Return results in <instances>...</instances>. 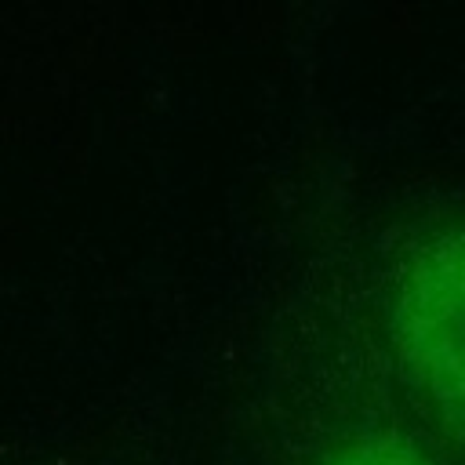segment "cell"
<instances>
[{
	"mask_svg": "<svg viewBox=\"0 0 465 465\" xmlns=\"http://www.w3.org/2000/svg\"><path fill=\"white\" fill-rule=\"evenodd\" d=\"M389 331L407 381L465 432V229L414 251L392 291Z\"/></svg>",
	"mask_w": 465,
	"mask_h": 465,
	"instance_id": "1",
	"label": "cell"
},
{
	"mask_svg": "<svg viewBox=\"0 0 465 465\" xmlns=\"http://www.w3.org/2000/svg\"><path fill=\"white\" fill-rule=\"evenodd\" d=\"M320 465H429V458L392 432H371L334 447Z\"/></svg>",
	"mask_w": 465,
	"mask_h": 465,
	"instance_id": "2",
	"label": "cell"
}]
</instances>
